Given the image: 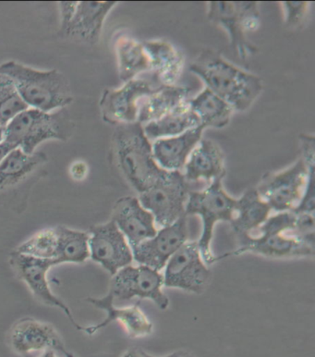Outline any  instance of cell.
<instances>
[{
    "label": "cell",
    "instance_id": "cell-1",
    "mask_svg": "<svg viewBox=\"0 0 315 357\" xmlns=\"http://www.w3.org/2000/svg\"><path fill=\"white\" fill-rule=\"evenodd\" d=\"M190 70L234 112L248 110L263 91V82L259 76L240 69L211 48L201 51Z\"/></svg>",
    "mask_w": 315,
    "mask_h": 357
},
{
    "label": "cell",
    "instance_id": "cell-2",
    "mask_svg": "<svg viewBox=\"0 0 315 357\" xmlns=\"http://www.w3.org/2000/svg\"><path fill=\"white\" fill-rule=\"evenodd\" d=\"M112 154L122 176L139 195L151 187L164 172L155 161L152 142L146 137L141 123L116 127Z\"/></svg>",
    "mask_w": 315,
    "mask_h": 357
},
{
    "label": "cell",
    "instance_id": "cell-3",
    "mask_svg": "<svg viewBox=\"0 0 315 357\" xmlns=\"http://www.w3.org/2000/svg\"><path fill=\"white\" fill-rule=\"evenodd\" d=\"M0 75L13 81L30 109L53 112L75 100L69 80L58 70H40L10 61L0 65Z\"/></svg>",
    "mask_w": 315,
    "mask_h": 357
},
{
    "label": "cell",
    "instance_id": "cell-4",
    "mask_svg": "<svg viewBox=\"0 0 315 357\" xmlns=\"http://www.w3.org/2000/svg\"><path fill=\"white\" fill-rule=\"evenodd\" d=\"M75 131V121L66 107L53 112L29 107L6 126L3 141L32 155L43 142H66Z\"/></svg>",
    "mask_w": 315,
    "mask_h": 357
},
{
    "label": "cell",
    "instance_id": "cell-5",
    "mask_svg": "<svg viewBox=\"0 0 315 357\" xmlns=\"http://www.w3.org/2000/svg\"><path fill=\"white\" fill-rule=\"evenodd\" d=\"M236 203V198L231 197L224 189L223 178L213 181L201 191L190 192L185 214L187 217L201 218V234L197 243L207 266L217 261V257L211 251L215 227L221 222L231 223L233 219Z\"/></svg>",
    "mask_w": 315,
    "mask_h": 357
},
{
    "label": "cell",
    "instance_id": "cell-6",
    "mask_svg": "<svg viewBox=\"0 0 315 357\" xmlns=\"http://www.w3.org/2000/svg\"><path fill=\"white\" fill-rule=\"evenodd\" d=\"M189 183L181 172L164 171L154 184L139 195L141 206L154 217L158 227H166L186 216Z\"/></svg>",
    "mask_w": 315,
    "mask_h": 357
},
{
    "label": "cell",
    "instance_id": "cell-7",
    "mask_svg": "<svg viewBox=\"0 0 315 357\" xmlns=\"http://www.w3.org/2000/svg\"><path fill=\"white\" fill-rule=\"evenodd\" d=\"M314 169H308L302 158L283 171L263 176L256 190L271 211H292L305 195L309 178Z\"/></svg>",
    "mask_w": 315,
    "mask_h": 357
},
{
    "label": "cell",
    "instance_id": "cell-8",
    "mask_svg": "<svg viewBox=\"0 0 315 357\" xmlns=\"http://www.w3.org/2000/svg\"><path fill=\"white\" fill-rule=\"evenodd\" d=\"M163 275L146 266H127L112 276L109 294L114 302L133 298L148 299L161 310L169 307V297L164 294Z\"/></svg>",
    "mask_w": 315,
    "mask_h": 357
},
{
    "label": "cell",
    "instance_id": "cell-9",
    "mask_svg": "<svg viewBox=\"0 0 315 357\" xmlns=\"http://www.w3.org/2000/svg\"><path fill=\"white\" fill-rule=\"evenodd\" d=\"M163 271L164 286L188 293H203L211 277L197 241H187L170 257Z\"/></svg>",
    "mask_w": 315,
    "mask_h": 357
},
{
    "label": "cell",
    "instance_id": "cell-10",
    "mask_svg": "<svg viewBox=\"0 0 315 357\" xmlns=\"http://www.w3.org/2000/svg\"><path fill=\"white\" fill-rule=\"evenodd\" d=\"M155 89L148 81L135 78L119 89L104 90L99 101L102 119L116 126L138 123L141 102Z\"/></svg>",
    "mask_w": 315,
    "mask_h": 357
},
{
    "label": "cell",
    "instance_id": "cell-11",
    "mask_svg": "<svg viewBox=\"0 0 315 357\" xmlns=\"http://www.w3.org/2000/svg\"><path fill=\"white\" fill-rule=\"evenodd\" d=\"M88 234L90 259L106 269L112 276H114L121 268L132 265V248L112 220L93 226Z\"/></svg>",
    "mask_w": 315,
    "mask_h": 357
},
{
    "label": "cell",
    "instance_id": "cell-12",
    "mask_svg": "<svg viewBox=\"0 0 315 357\" xmlns=\"http://www.w3.org/2000/svg\"><path fill=\"white\" fill-rule=\"evenodd\" d=\"M10 264L17 276L28 286L40 302L63 311L73 326L78 331H84V327L78 324L68 305L51 291L47 274L50 268L59 265L55 260L35 259L13 251L10 255Z\"/></svg>",
    "mask_w": 315,
    "mask_h": 357
},
{
    "label": "cell",
    "instance_id": "cell-13",
    "mask_svg": "<svg viewBox=\"0 0 315 357\" xmlns=\"http://www.w3.org/2000/svg\"><path fill=\"white\" fill-rule=\"evenodd\" d=\"M187 241H189L188 222L187 216H184L171 225L162 227L155 236L132 248L133 261L161 272L170 257Z\"/></svg>",
    "mask_w": 315,
    "mask_h": 357
},
{
    "label": "cell",
    "instance_id": "cell-14",
    "mask_svg": "<svg viewBox=\"0 0 315 357\" xmlns=\"http://www.w3.org/2000/svg\"><path fill=\"white\" fill-rule=\"evenodd\" d=\"M238 238L240 248L236 251L224 255L220 259L245 253L273 259L311 257L314 255V245L285 232H261L256 235H241Z\"/></svg>",
    "mask_w": 315,
    "mask_h": 357
},
{
    "label": "cell",
    "instance_id": "cell-15",
    "mask_svg": "<svg viewBox=\"0 0 315 357\" xmlns=\"http://www.w3.org/2000/svg\"><path fill=\"white\" fill-rule=\"evenodd\" d=\"M8 341L13 349L22 356L38 351H65L63 342L56 328L33 317L18 320L10 328Z\"/></svg>",
    "mask_w": 315,
    "mask_h": 357
},
{
    "label": "cell",
    "instance_id": "cell-16",
    "mask_svg": "<svg viewBox=\"0 0 315 357\" xmlns=\"http://www.w3.org/2000/svg\"><path fill=\"white\" fill-rule=\"evenodd\" d=\"M112 220L132 249L155 236L158 229L153 215L135 197L119 198L113 206Z\"/></svg>",
    "mask_w": 315,
    "mask_h": 357
},
{
    "label": "cell",
    "instance_id": "cell-17",
    "mask_svg": "<svg viewBox=\"0 0 315 357\" xmlns=\"http://www.w3.org/2000/svg\"><path fill=\"white\" fill-rule=\"evenodd\" d=\"M86 300L93 307L107 313V317L104 321L84 328V333L89 335L98 333L99 330L107 327L113 321L121 323L128 335L132 339L144 338V337L151 335L154 331V325L141 310L139 304L132 305V307H118L117 305H115L114 300L109 294L102 298H87Z\"/></svg>",
    "mask_w": 315,
    "mask_h": 357
},
{
    "label": "cell",
    "instance_id": "cell-18",
    "mask_svg": "<svg viewBox=\"0 0 315 357\" xmlns=\"http://www.w3.org/2000/svg\"><path fill=\"white\" fill-rule=\"evenodd\" d=\"M203 127L189 130L180 135L152 142V151L159 168L166 172H181L199 142L203 139Z\"/></svg>",
    "mask_w": 315,
    "mask_h": 357
},
{
    "label": "cell",
    "instance_id": "cell-19",
    "mask_svg": "<svg viewBox=\"0 0 315 357\" xmlns=\"http://www.w3.org/2000/svg\"><path fill=\"white\" fill-rule=\"evenodd\" d=\"M225 164L221 147L215 142L203 138L190 155L183 174L189 183L203 181L209 184L225 177Z\"/></svg>",
    "mask_w": 315,
    "mask_h": 357
},
{
    "label": "cell",
    "instance_id": "cell-20",
    "mask_svg": "<svg viewBox=\"0 0 315 357\" xmlns=\"http://www.w3.org/2000/svg\"><path fill=\"white\" fill-rule=\"evenodd\" d=\"M118 2H78L75 16L63 35L95 45L100 38L105 21Z\"/></svg>",
    "mask_w": 315,
    "mask_h": 357
},
{
    "label": "cell",
    "instance_id": "cell-21",
    "mask_svg": "<svg viewBox=\"0 0 315 357\" xmlns=\"http://www.w3.org/2000/svg\"><path fill=\"white\" fill-rule=\"evenodd\" d=\"M206 8L209 21L226 31L232 50L241 59L256 54L257 47L244 32L236 2H208Z\"/></svg>",
    "mask_w": 315,
    "mask_h": 357
},
{
    "label": "cell",
    "instance_id": "cell-22",
    "mask_svg": "<svg viewBox=\"0 0 315 357\" xmlns=\"http://www.w3.org/2000/svg\"><path fill=\"white\" fill-rule=\"evenodd\" d=\"M154 72L161 86H174L183 75L185 59L175 45L164 40L143 42Z\"/></svg>",
    "mask_w": 315,
    "mask_h": 357
},
{
    "label": "cell",
    "instance_id": "cell-23",
    "mask_svg": "<svg viewBox=\"0 0 315 357\" xmlns=\"http://www.w3.org/2000/svg\"><path fill=\"white\" fill-rule=\"evenodd\" d=\"M45 153L28 155L22 149L11 150L0 163V192L24 183L47 163Z\"/></svg>",
    "mask_w": 315,
    "mask_h": 357
},
{
    "label": "cell",
    "instance_id": "cell-24",
    "mask_svg": "<svg viewBox=\"0 0 315 357\" xmlns=\"http://www.w3.org/2000/svg\"><path fill=\"white\" fill-rule=\"evenodd\" d=\"M271 208L258 194L256 188L247 190L237 199L233 219L231 222L232 229L238 236L254 234L270 216Z\"/></svg>",
    "mask_w": 315,
    "mask_h": 357
},
{
    "label": "cell",
    "instance_id": "cell-25",
    "mask_svg": "<svg viewBox=\"0 0 315 357\" xmlns=\"http://www.w3.org/2000/svg\"><path fill=\"white\" fill-rule=\"evenodd\" d=\"M189 89L183 86L158 87L141 102L139 107L138 123L141 126L158 121L169 114L176 107L188 100Z\"/></svg>",
    "mask_w": 315,
    "mask_h": 357
},
{
    "label": "cell",
    "instance_id": "cell-26",
    "mask_svg": "<svg viewBox=\"0 0 315 357\" xmlns=\"http://www.w3.org/2000/svg\"><path fill=\"white\" fill-rule=\"evenodd\" d=\"M188 105L204 129L225 128L234 113V109L226 101L206 87L195 98L190 99Z\"/></svg>",
    "mask_w": 315,
    "mask_h": 357
},
{
    "label": "cell",
    "instance_id": "cell-27",
    "mask_svg": "<svg viewBox=\"0 0 315 357\" xmlns=\"http://www.w3.org/2000/svg\"><path fill=\"white\" fill-rule=\"evenodd\" d=\"M201 126L197 115L189 107L188 100L158 121L143 126L144 134L150 142L160 138L180 135Z\"/></svg>",
    "mask_w": 315,
    "mask_h": 357
},
{
    "label": "cell",
    "instance_id": "cell-28",
    "mask_svg": "<svg viewBox=\"0 0 315 357\" xmlns=\"http://www.w3.org/2000/svg\"><path fill=\"white\" fill-rule=\"evenodd\" d=\"M119 79L127 83L150 70V61L141 42L129 36H118L115 43Z\"/></svg>",
    "mask_w": 315,
    "mask_h": 357
},
{
    "label": "cell",
    "instance_id": "cell-29",
    "mask_svg": "<svg viewBox=\"0 0 315 357\" xmlns=\"http://www.w3.org/2000/svg\"><path fill=\"white\" fill-rule=\"evenodd\" d=\"M58 255L56 261L82 264L90 259L89 234L65 226H56Z\"/></svg>",
    "mask_w": 315,
    "mask_h": 357
},
{
    "label": "cell",
    "instance_id": "cell-30",
    "mask_svg": "<svg viewBox=\"0 0 315 357\" xmlns=\"http://www.w3.org/2000/svg\"><path fill=\"white\" fill-rule=\"evenodd\" d=\"M15 252L35 259L56 261L58 255V232L56 227L36 232L32 237L20 245L15 249Z\"/></svg>",
    "mask_w": 315,
    "mask_h": 357
},
{
    "label": "cell",
    "instance_id": "cell-31",
    "mask_svg": "<svg viewBox=\"0 0 315 357\" xmlns=\"http://www.w3.org/2000/svg\"><path fill=\"white\" fill-rule=\"evenodd\" d=\"M28 109L13 81L0 75V129L4 130L14 118Z\"/></svg>",
    "mask_w": 315,
    "mask_h": 357
},
{
    "label": "cell",
    "instance_id": "cell-32",
    "mask_svg": "<svg viewBox=\"0 0 315 357\" xmlns=\"http://www.w3.org/2000/svg\"><path fill=\"white\" fill-rule=\"evenodd\" d=\"M311 5V2H281L286 26L297 29L305 24L310 13Z\"/></svg>",
    "mask_w": 315,
    "mask_h": 357
},
{
    "label": "cell",
    "instance_id": "cell-33",
    "mask_svg": "<svg viewBox=\"0 0 315 357\" xmlns=\"http://www.w3.org/2000/svg\"><path fill=\"white\" fill-rule=\"evenodd\" d=\"M236 4L241 24L246 35L257 31L261 24L259 3L236 2Z\"/></svg>",
    "mask_w": 315,
    "mask_h": 357
},
{
    "label": "cell",
    "instance_id": "cell-34",
    "mask_svg": "<svg viewBox=\"0 0 315 357\" xmlns=\"http://www.w3.org/2000/svg\"><path fill=\"white\" fill-rule=\"evenodd\" d=\"M302 160L308 169H314L315 139L313 135L302 134L299 136Z\"/></svg>",
    "mask_w": 315,
    "mask_h": 357
},
{
    "label": "cell",
    "instance_id": "cell-35",
    "mask_svg": "<svg viewBox=\"0 0 315 357\" xmlns=\"http://www.w3.org/2000/svg\"><path fill=\"white\" fill-rule=\"evenodd\" d=\"M78 2H59V13H61V32L63 33L66 31L68 26L72 22L73 16H75L76 8H77Z\"/></svg>",
    "mask_w": 315,
    "mask_h": 357
},
{
    "label": "cell",
    "instance_id": "cell-36",
    "mask_svg": "<svg viewBox=\"0 0 315 357\" xmlns=\"http://www.w3.org/2000/svg\"><path fill=\"white\" fill-rule=\"evenodd\" d=\"M121 357H167V355L163 356H155L149 355L148 353L144 352V350L137 349V348H132V349H129L127 352H125Z\"/></svg>",
    "mask_w": 315,
    "mask_h": 357
},
{
    "label": "cell",
    "instance_id": "cell-37",
    "mask_svg": "<svg viewBox=\"0 0 315 357\" xmlns=\"http://www.w3.org/2000/svg\"><path fill=\"white\" fill-rule=\"evenodd\" d=\"M17 147L13 146V144L7 143V142L2 141L0 143V163L4 160L6 155L11 151V150L15 149Z\"/></svg>",
    "mask_w": 315,
    "mask_h": 357
},
{
    "label": "cell",
    "instance_id": "cell-38",
    "mask_svg": "<svg viewBox=\"0 0 315 357\" xmlns=\"http://www.w3.org/2000/svg\"><path fill=\"white\" fill-rule=\"evenodd\" d=\"M167 357H197V356H194V354L187 352V351H177V352L169 354V355H167Z\"/></svg>",
    "mask_w": 315,
    "mask_h": 357
},
{
    "label": "cell",
    "instance_id": "cell-39",
    "mask_svg": "<svg viewBox=\"0 0 315 357\" xmlns=\"http://www.w3.org/2000/svg\"><path fill=\"white\" fill-rule=\"evenodd\" d=\"M40 357H59L56 355V351L54 350H47L43 353V355Z\"/></svg>",
    "mask_w": 315,
    "mask_h": 357
},
{
    "label": "cell",
    "instance_id": "cell-40",
    "mask_svg": "<svg viewBox=\"0 0 315 357\" xmlns=\"http://www.w3.org/2000/svg\"><path fill=\"white\" fill-rule=\"evenodd\" d=\"M63 355L65 357H76L75 355H72V353L68 352V351H63Z\"/></svg>",
    "mask_w": 315,
    "mask_h": 357
},
{
    "label": "cell",
    "instance_id": "cell-41",
    "mask_svg": "<svg viewBox=\"0 0 315 357\" xmlns=\"http://www.w3.org/2000/svg\"><path fill=\"white\" fill-rule=\"evenodd\" d=\"M3 138H4V130L0 129V143L3 141Z\"/></svg>",
    "mask_w": 315,
    "mask_h": 357
}]
</instances>
